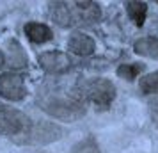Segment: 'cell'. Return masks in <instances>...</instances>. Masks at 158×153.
<instances>
[{
	"label": "cell",
	"instance_id": "6da1fadb",
	"mask_svg": "<svg viewBox=\"0 0 158 153\" xmlns=\"http://www.w3.org/2000/svg\"><path fill=\"white\" fill-rule=\"evenodd\" d=\"M41 109L60 121H77L85 114V102L78 93L66 95L62 91H48L41 100Z\"/></svg>",
	"mask_w": 158,
	"mask_h": 153
},
{
	"label": "cell",
	"instance_id": "7a4b0ae2",
	"mask_svg": "<svg viewBox=\"0 0 158 153\" xmlns=\"http://www.w3.org/2000/svg\"><path fill=\"white\" fill-rule=\"evenodd\" d=\"M32 119L22 110L0 103V134L13 139L18 144H27V137L32 128Z\"/></svg>",
	"mask_w": 158,
	"mask_h": 153
},
{
	"label": "cell",
	"instance_id": "3957f363",
	"mask_svg": "<svg viewBox=\"0 0 158 153\" xmlns=\"http://www.w3.org/2000/svg\"><path fill=\"white\" fill-rule=\"evenodd\" d=\"M78 96L84 102H91L100 109H108L115 100V86L107 79H94L82 82L77 89Z\"/></svg>",
	"mask_w": 158,
	"mask_h": 153
},
{
	"label": "cell",
	"instance_id": "277c9868",
	"mask_svg": "<svg viewBox=\"0 0 158 153\" xmlns=\"http://www.w3.org/2000/svg\"><path fill=\"white\" fill-rule=\"evenodd\" d=\"M71 11V23L73 25H93L100 22L101 7L96 2H73L69 4Z\"/></svg>",
	"mask_w": 158,
	"mask_h": 153
},
{
	"label": "cell",
	"instance_id": "5b68a950",
	"mask_svg": "<svg viewBox=\"0 0 158 153\" xmlns=\"http://www.w3.org/2000/svg\"><path fill=\"white\" fill-rule=\"evenodd\" d=\"M0 95L9 102H20L27 96L25 82L20 75L15 73H4L0 75Z\"/></svg>",
	"mask_w": 158,
	"mask_h": 153
},
{
	"label": "cell",
	"instance_id": "8992f818",
	"mask_svg": "<svg viewBox=\"0 0 158 153\" xmlns=\"http://www.w3.org/2000/svg\"><path fill=\"white\" fill-rule=\"evenodd\" d=\"M60 134L62 130L57 125L46 123V121H34L29 137H27V144H48V142L60 139Z\"/></svg>",
	"mask_w": 158,
	"mask_h": 153
},
{
	"label": "cell",
	"instance_id": "52a82bcc",
	"mask_svg": "<svg viewBox=\"0 0 158 153\" xmlns=\"http://www.w3.org/2000/svg\"><path fill=\"white\" fill-rule=\"evenodd\" d=\"M39 64L46 73L52 75H60V73L68 71L71 68V59L68 53L59 50H52V52H44L39 55Z\"/></svg>",
	"mask_w": 158,
	"mask_h": 153
},
{
	"label": "cell",
	"instance_id": "ba28073f",
	"mask_svg": "<svg viewBox=\"0 0 158 153\" xmlns=\"http://www.w3.org/2000/svg\"><path fill=\"white\" fill-rule=\"evenodd\" d=\"M94 48H96L94 39L91 36H87V34H82V32H77L68 39V50L73 52L75 55H80V57L91 55Z\"/></svg>",
	"mask_w": 158,
	"mask_h": 153
},
{
	"label": "cell",
	"instance_id": "9c48e42d",
	"mask_svg": "<svg viewBox=\"0 0 158 153\" xmlns=\"http://www.w3.org/2000/svg\"><path fill=\"white\" fill-rule=\"evenodd\" d=\"M25 36L29 37V41L36 45H41V43H46V41H50L52 37H53V32L48 25H44V23H37V22H30L27 23L25 27Z\"/></svg>",
	"mask_w": 158,
	"mask_h": 153
},
{
	"label": "cell",
	"instance_id": "30bf717a",
	"mask_svg": "<svg viewBox=\"0 0 158 153\" xmlns=\"http://www.w3.org/2000/svg\"><path fill=\"white\" fill-rule=\"evenodd\" d=\"M50 16L52 20L60 25V27H69L71 23V11H69V4L68 2H55L52 4L50 9Z\"/></svg>",
	"mask_w": 158,
	"mask_h": 153
},
{
	"label": "cell",
	"instance_id": "8fae6325",
	"mask_svg": "<svg viewBox=\"0 0 158 153\" xmlns=\"http://www.w3.org/2000/svg\"><path fill=\"white\" fill-rule=\"evenodd\" d=\"M133 50L139 55L149 59H158V37H140L133 45Z\"/></svg>",
	"mask_w": 158,
	"mask_h": 153
},
{
	"label": "cell",
	"instance_id": "7c38bea8",
	"mask_svg": "<svg viewBox=\"0 0 158 153\" xmlns=\"http://www.w3.org/2000/svg\"><path fill=\"white\" fill-rule=\"evenodd\" d=\"M7 50H9V57H7L9 66H13V68H23V66L27 64V53H25V50L22 48V45L18 43V41H15V39L9 41Z\"/></svg>",
	"mask_w": 158,
	"mask_h": 153
},
{
	"label": "cell",
	"instance_id": "4fadbf2b",
	"mask_svg": "<svg viewBox=\"0 0 158 153\" xmlns=\"http://www.w3.org/2000/svg\"><path fill=\"white\" fill-rule=\"evenodd\" d=\"M126 11H128L130 18L140 27L144 23V20H146V15H148V4L146 2H137V0H133V2H128L126 4Z\"/></svg>",
	"mask_w": 158,
	"mask_h": 153
},
{
	"label": "cell",
	"instance_id": "5bb4252c",
	"mask_svg": "<svg viewBox=\"0 0 158 153\" xmlns=\"http://www.w3.org/2000/svg\"><path fill=\"white\" fill-rule=\"evenodd\" d=\"M140 91L144 95H158V71L148 73L140 80Z\"/></svg>",
	"mask_w": 158,
	"mask_h": 153
},
{
	"label": "cell",
	"instance_id": "9a60e30c",
	"mask_svg": "<svg viewBox=\"0 0 158 153\" xmlns=\"http://www.w3.org/2000/svg\"><path fill=\"white\" fill-rule=\"evenodd\" d=\"M142 64H121L117 68V75L124 80H133V79H137V75L142 73Z\"/></svg>",
	"mask_w": 158,
	"mask_h": 153
},
{
	"label": "cell",
	"instance_id": "2e32d148",
	"mask_svg": "<svg viewBox=\"0 0 158 153\" xmlns=\"http://www.w3.org/2000/svg\"><path fill=\"white\" fill-rule=\"evenodd\" d=\"M73 153H101V151H100L98 142L93 137H87L73 146Z\"/></svg>",
	"mask_w": 158,
	"mask_h": 153
},
{
	"label": "cell",
	"instance_id": "e0dca14e",
	"mask_svg": "<svg viewBox=\"0 0 158 153\" xmlns=\"http://www.w3.org/2000/svg\"><path fill=\"white\" fill-rule=\"evenodd\" d=\"M149 112H151V117H153V123L156 125L158 128V98L149 102Z\"/></svg>",
	"mask_w": 158,
	"mask_h": 153
},
{
	"label": "cell",
	"instance_id": "ac0fdd59",
	"mask_svg": "<svg viewBox=\"0 0 158 153\" xmlns=\"http://www.w3.org/2000/svg\"><path fill=\"white\" fill-rule=\"evenodd\" d=\"M4 62H6V59H4V53H2V52H0V68H2V66H4Z\"/></svg>",
	"mask_w": 158,
	"mask_h": 153
}]
</instances>
